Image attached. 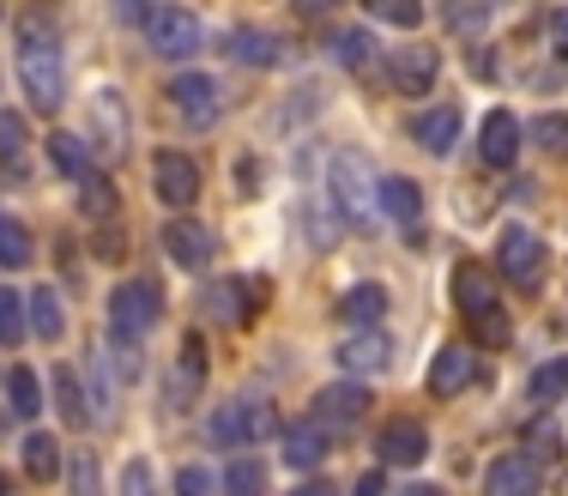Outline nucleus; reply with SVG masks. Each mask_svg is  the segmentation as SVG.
I'll return each instance as SVG.
<instances>
[{"label": "nucleus", "instance_id": "f257e3e1", "mask_svg": "<svg viewBox=\"0 0 568 496\" xmlns=\"http://www.w3.org/2000/svg\"><path fill=\"white\" fill-rule=\"evenodd\" d=\"M327 206L339 212L351 231H369L382 219V176L369 170V158L357 145H339L327 158Z\"/></svg>", "mask_w": 568, "mask_h": 496}, {"label": "nucleus", "instance_id": "f03ea898", "mask_svg": "<svg viewBox=\"0 0 568 496\" xmlns=\"http://www.w3.org/2000/svg\"><path fill=\"white\" fill-rule=\"evenodd\" d=\"M19 79H24V98H31L43 115H55L67 103V61H61L55 37H49L37 19L24 24V37H19Z\"/></svg>", "mask_w": 568, "mask_h": 496}, {"label": "nucleus", "instance_id": "7ed1b4c3", "mask_svg": "<svg viewBox=\"0 0 568 496\" xmlns=\"http://www.w3.org/2000/svg\"><path fill=\"white\" fill-rule=\"evenodd\" d=\"M158 315H164V291H158L152 279H128L121 291H110V333H115V345H133L145 327H158Z\"/></svg>", "mask_w": 568, "mask_h": 496}, {"label": "nucleus", "instance_id": "20e7f679", "mask_svg": "<svg viewBox=\"0 0 568 496\" xmlns=\"http://www.w3.org/2000/svg\"><path fill=\"white\" fill-rule=\"evenodd\" d=\"M206 436L224 442V448H236V442H266V436H278V412H273V399H254V394L230 399V406L212 412Z\"/></svg>", "mask_w": 568, "mask_h": 496}, {"label": "nucleus", "instance_id": "39448f33", "mask_svg": "<svg viewBox=\"0 0 568 496\" xmlns=\"http://www.w3.org/2000/svg\"><path fill=\"white\" fill-rule=\"evenodd\" d=\"M145 43L164 61H187L200 49V19L187 7H152L145 12Z\"/></svg>", "mask_w": 568, "mask_h": 496}, {"label": "nucleus", "instance_id": "423d86ee", "mask_svg": "<svg viewBox=\"0 0 568 496\" xmlns=\"http://www.w3.org/2000/svg\"><path fill=\"white\" fill-rule=\"evenodd\" d=\"M170 103L182 110L187 128H212L224 115V85L212 73H175L170 79Z\"/></svg>", "mask_w": 568, "mask_h": 496}, {"label": "nucleus", "instance_id": "0eeeda50", "mask_svg": "<svg viewBox=\"0 0 568 496\" xmlns=\"http://www.w3.org/2000/svg\"><path fill=\"white\" fill-rule=\"evenodd\" d=\"M91 145H98V158H115L133 145V133H128V98L121 91H98L91 98Z\"/></svg>", "mask_w": 568, "mask_h": 496}, {"label": "nucleus", "instance_id": "6e6552de", "mask_svg": "<svg viewBox=\"0 0 568 496\" xmlns=\"http://www.w3.org/2000/svg\"><path fill=\"white\" fill-rule=\"evenodd\" d=\"M152 188H158V200H164V206H194V200H200L194 158H187V152H158L152 158Z\"/></svg>", "mask_w": 568, "mask_h": 496}, {"label": "nucleus", "instance_id": "1a4fd4ad", "mask_svg": "<svg viewBox=\"0 0 568 496\" xmlns=\"http://www.w3.org/2000/svg\"><path fill=\"white\" fill-rule=\"evenodd\" d=\"M436 73H442L436 49H394V55H387V79H394L399 98H424V91L436 85Z\"/></svg>", "mask_w": 568, "mask_h": 496}, {"label": "nucleus", "instance_id": "9d476101", "mask_svg": "<svg viewBox=\"0 0 568 496\" xmlns=\"http://www.w3.org/2000/svg\"><path fill=\"white\" fill-rule=\"evenodd\" d=\"M387 364H394V340H387L382 327L339 340V370H345V375H382Z\"/></svg>", "mask_w": 568, "mask_h": 496}, {"label": "nucleus", "instance_id": "9b49d317", "mask_svg": "<svg viewBox=\"0 0 568 496\" xmlns=\"http://www.w3.org/2000/svg\"><path fill=\"white\" fill-rule=\"evenodd\" d=\"M496 266H503V279L526 285V279L545 273V243H538L532 231H503V243H496Z\"/></svg>", "mask_w": 568, "mask_h": 496}, {"label": "nucleus", "instance_id": "f8f14e48", "mask_svg": "<svg viewBox=\"0 0 568 496\" xmlns=\"http://www.w3.org/2000/svg\"><path fill=\"white\" fill-rule=\"evenodd\" d=\"M484 496H538V466L526 454H496L484 466Z\"/></svg>", "mask_w": 568, "mask_h": 496}, {"label": "nucleus", "instance_id": "ddd939ff", "mask_svg": "<svg viewBox=\"0 0 568 496\" xmlns=\"http://www.w3.org/2000/svg\"><path fill=\"white\" fill-rule=\"evenodd\" d=\"M363 412H369V387H357V382H333L315 394V424H333V431L357 424Z\"/></svg>", "mask_w": 568, "mask_h": 496}, {"label": "nucleus", "instance_id": "4468645a", "mask_svg": "<svg viewBox=\"0 0 568 496\" xmlns=\"http://www.w3.org/2000/svg\"><path fill=\"white\" fill-rule=\"evenodd\" d=\"M375 454H382V466H424V454H429L424 424H412V418L387 424V431L375 436Z\"/></svg>", "mask_w": 568, "mask_h": 496}, {"label": "nucleus", "instance_id": "2eb2a0df", "mask_svg": "<svg viewBox=\"0 0 568 496\" xmlns=\"http://www.w3.org/2000/svg\"><path fill=\"white\" fill-rule=\"evenodd\" d=\"M459 128H466V122H459V110H454V103H442V110H424L412 122V140L424 145L429 158H448L459 145Z\"/></svg>", "mask_w": 568, "mask_h": 496}, {"label": "nucleus", "instance_id": "dca6fc26", "mask_svg": "<svg viewBox=\"0 0 568 496\" xmlns=\"http://www.w3.org/2000/svg\"><path fill=\"white\" fill-rule=\"evenodd\" d=\"M164 249H170V261H175V266L200 273V266L212 261V231H206V224H194V219H175L170 231H164Z\"/></svg>", "mask_w": 568, "mask_h": 496}, {"label": "nucleus", "instance_id": "f3484780", "mask_svg": "<svg viewBox=\"0 0 568 496\" xmlns=\"http://www.w3.org/2000/svg\"><path fill=\"white\" fill-rule=\"evenodd\" d=\"M478 152H484V164H496V170H508L514 158H520V122H514L508 110H496V115H484V133H478Z\"/></svg>", "mask_w": 568, "mask_h": 496}, {"label": "nucleus", "instance_id": "a211bd4d", "mask_svg": "<svg viewBox=\"0 0 568 496\" xmlns=\"http://www.w3.org/2000/svg\"><path fill=\"white\" fill-rule=\"evenodd\" d=\"M471 375H478L471 345H442V352L429 357V387H436V394H459V387H471Z\"/></svg>", "mask_w": 568, "mask_h": 496}, {"label": "nucleus", "instance_id": "6ab92c4d", "mask_svg": "<svg viewBox=\"0 0 568 496\" xmlns=\"http://www.w3.org/2000/svg\"><path fill=\"white\" fill-rule=\"evenodd\" d=\"M278 37L273 31H254V24H236V31L224 37V55L242 61V67H278Z\"/></svg>", "mask_w": 568, "mask_h": 496}, {"label": "nucleus", "instance_id": "aec40b11", "mask_svg": "<svg viewBox=\"0 0 568 496\" xmlns=\"http://www.w3.org/2000/svg\"><path fill=\"white\" fill-rule=\"evenodd\" d=\"M454 297H459V310L471 315H484V310H496V291H490V273H484L478 261H459L454 266Z\"/></svg>", "mask_w": 568, "mask_h": 496}, {"label": "nucleus", "instance_id": "412c9836", "mask_svg": "<svg viewBox=\"0 0 568 496\" xmlns=\"http://www.w3.org/2000/svg\"><path fill=\"white\" fill-rule=\"evenodd\" d=\"M339 315H345L357 333L382 327V315H387V291H382V285H351L345 297H339Z\"/></svg>", "mask_w": 568, "mask_h": 496}, {"label": "nucleus", "instance_id": "4be33fe9", "mask_svg": "<svg viewBox=\"0 0 568 496\" xmlns=\"http://www.w3.org/2000/svg\"><path fill=\"white\" fill-rule=\"evenodd\" d=\"M284 466H296V473H315L321 454H327V431L321 424H296V431H284Z\"/></svg>", "mask_w": 568, "mask_h": 496}, {"label": "nucleus", "instance_id": "5701e85b", "mask_svg": "<svg viewBox=\"0 0 568 496\" xmlns=\"http://www.w3.org/2000/svg\"><path fill=\"white\" fill-rule=\"evenodd\" d=\"M417 212H424V188L412 176H382V219L417 224Z\"/></svg>", "mask_w": 568, "mask_h": 496}, {"label": "nucleus", "instance_id": "b1692460", "mask_svg": "<svg viewBox=\"0 0 568 496\" xmlns=\"http://www.w3.org/2000/svg\"><path fill=\"white\" fill-rule=\"evenodd\" d=\"M24 315H31V327H37V340H61V333H67V310H61V297H55V291H31V310H24Z\"/></svg>", "mask_w": 568, "mask_h": 496}, {"label": "nucleus", "instance_id": "393cba45", "mask_svg": "<svg viewBox=\"0 0 568 496\" xmlns=\"http://www.w3.org/2000/svg\"><path fill=\"white\" fill-rule=\"evenodd\" d=\"M24 473L37 478V485H49V478L61 473V448H55V436H24Z\"/></svg>", "mask_w": 568, "mask_h": 496}, {"label": "nucleus", "instance_id": "a878e982", "mask_svg": "<svg viewBox=\"0 0 568 496\" xmlns=\"http://www.w3.org/2000/svg\"><path fill=\"white\" fill-rule=\"evenodd\" d=\"M49 158H55V170L73 176V182L91 176V152H85V140H73V133H55V140H49Z\"/></svg>", "mask_w": 568, "mask_h": 496}, {"label": "nucleus", "instance_id": "bb28decb", "mask_svg": "<svg viewBox=\"0 0 568 496\" xmlns=\"http://www.w3.org/2000/svg\"><path fill=\"white\" fill-rule=\"evenodd\" d=\"M7 399H12L19 418H37V412H43V382H37V370H12L7 375Z\"/></svg>", "mask_w": 568, "mask_h": 496}, {"label": "nucleus", "instance_id": "cd10ccee", "mask_svg": "<svg viewBox=\"0 0 568 496\" xmlns=\"http://www.w3.org/2000/svg\"><path fill=\"white\" fill-rule=\"evenodd\" d=\"M0 164H7L12 176H24V122L12 110H0Z\"/></svg>", "mask_w": 568, "mask_h": 496}, {"label": "nucleus", "instance_id": "c85d7f7f", "mask_svg": "<svg viewBox=\"0 0 568 496\" xmlns=\"http://www.w3.org/2000/svg\"><path fill=\"white\" fill-rule=\"evenodd\" d=\"M24 261H31V231L0 212V266H24Z\"/></svg>", "mask_w": 568, "mask_h": 496}, {"label": "nucleus", "instance_id": "c756f323", "mask_svg": "<svg viewBox=\"0 0 568 496\" xmlns=\"http://www.w3.org/2000/svg\"><path fill=\"white\" fill-rule=\"evenodd\" d=\"M224 496H266V466L261 460H236L224 473Z\"/></svg>", "mask_w": 568, "mask_h": 496}, {"label": "nucleus", "instance_id": "7c9ffc66", "mask_svg": "<svg viewBox=\"0 0 568 496\" xmlns=\"http://www.w3.org/2000/svg\"><path fill=\"white\" fill-rule=\"evenodd\" d=\"M471 333H478V345H508V340H514V321H508L503 303H496V310L471 315Z\"/></svg>", "mask_w": 568, "mask_h": 496}, {"label": "nucleus", "instance_id": "2f4dec72", "mask_svg": "<svg viewBox=\"0 0 568 496\" xmlns=\"http://www.w3.org/2000/svg\"><path fill=\"white\" fill-rule=\"evenodd\" d=\"M24 340V303L12 285H0V345H19Z\"/></svg>", "mask_w": 568, "mask_h": 496}, {"label": "nucleus", "instance_id": "473e14b6", "mask_svg": "<svg viewBox=\"0 0 568 496\" xmlns=\"http://www.w3.org/2000/svg\"><path fill=\"white\" fill-rule=\"evenodd\" d=\"M79 188H85V194H79V206H85L91 219H110V212H115V188H110V176H98V170H91V176L79 182Z\"/></svg>", "mask_w": 568, "mask_h": 496}, {"label": "nucleus", "instance_id": "72a5a7b5", "mask_svg": "<svg viewBox=\"0 0 568 496\" xmlns=\"http://www.w3.org/2000/svg\"><path fill=\"white\" fill-rule=\"evenodd\" d=\"M55 399H61V418L67 424H85V394H79V375L55 370Z\"/></svg>", "mask_w": 568, "mask_h": 496}, {"label": "nucleus", "instance_id": "f704fd0d", "mask_svg": "<svg viewBox=\"0 0 568 496\" xmlns=\"http://www.w3.org/2000/svg\"><path fill=\"white\" fill-rule=\"evenodd\" d=\"M562 387H568V364H562V357L538 364V375H532V399H538V406H550V399H557Z\"/></svg>", "mask_w": 568, "mask_h": 496}, {"label": "nucleus", "instance_id": "c9c22d12", "mask_svg": "<svg viewBox=\"0 0 568 496\" xmlns=\"http://www.w3.org/2000/svg\"><path fill=\"white\" fill-rule=\"evenodd\" d=\"M333 61H339V67H363V61H369V31H333Z\"/></svg>", "mask_w": 568, "mask_h": 496}, {"label": "nucleus", "instance_id": "e433bc0d", "mask_svg": "<svg viewBox=\"0 0 568 496\" xmlns=\"http://www.w3.org/2000/svg\"><path fill=\"white\" fill-rule=\"evenodd\" d=\"M526 133H532V145H545V152H557V158L568 152V115H538Z\"/></svg>", "mask_w": 568, "mask_h": 496}, {"label": "nucleus", "instance_id": "4c0bfd02", "mask_svg": "<svg viewBox=\"0 0 568 496\" xmlns=\"http://www.w3.org/2000/svg\"><path fill=\"white\" fill-rule=\"evenodd\" d=\"M375 19L399 24V31H417V24H424V7H417V0H375Z\"/></svg>", "mask_w": 568, "mask_h": 496}, {"label": "nucleus", "instance_id": "58836bf2", "mask_svg": "<svg viewBox=\"0 0 568 496\" xmlns=\"http://www.w3.org/2000/svg\"><path fill=\"white\" fill-rule=\"evenodd\" d=\"M67 478H73V496H98V460H91V454H73V460H67Z\"/></svg>", "mask_w": 568, "mask_h": 496}, {"label": "nucleus", "instance_id": "ea45409f", "mask_svg": "<svg viewBox=\"0 0 568 496\" xmlns=\"http://www.w3.org/2000/svg\"><path fill=\"white\" fill-rule=\"evenodd\" d=\"M448 24H454V31H484V24H490V7H484V0H478V7H471V0H466V7H448Z\"/></svg>", "mask_w": 568, "mask_h": 496}, {"label": "nucleus", "instance_id": "a19ab883", "mask_svg": "<svg viewBox=\"0 0 568 496\" xmlns=\"http://www.w3.org/2000/svg\"><path fill=\"white\" fill-rule=\"evenodd\" d=\"M206 490H212V473H206V466L187 460L182 473H175V496H206Z\"/></svg>", "mask_w": 568, "mask_h": 496}, {"label": "nucleus", "instance_id": "79ce46f5", "mask_svg": "<svg viewBox=\"0 0 568 496\" xmlns=\"http://www.w3.org/2000/svg\"><path fill=\"white\" fill-rule=\"evenodd\" d=\"M121 496H152V466L133 460V466H128V478H121Z\"/></svg>", "mask_w": 568, "mask_h": 496}, {"label": "nucleus", "instance_id": "37998d69", "mask_svg": "<svg viewBox=\"0 0 568 496\" xmlns=\"http://www.w3.org/2000/svg\"><path fill=\"white\" fill-rule=\"evenodd\" d=\"M550 55H557V61H568V7H557V12H550Z\"/></svg>", "mask_w": 568, "mask_h": 496}, {"label": "nucleus", "instance_id": "c03bdc74", "mask_svg": "<svg viewBox=\"0 0 568 496\" xmlns=\"http://www.w3.org/2000/svg\"><path fill=\"white\" fill-rule=\"evenodd\" d=\"M230 291H236V285H212V297H206V303H212V315H224V321H230V315H242V297H230Z\"/></svg>", "mask_w": 568, "mask_h": 496}, {"label": "nucleus", "instance_id": "a18cd8bd", "mask_svg": "<svg viewBox=\"0 0 568 496\" xmlns=\"http://www.w3.org/2000/svg\"><path fill=\"white\" fill-rule=\"evenodd\" d=\"M357 496H387V485H382V473H369V478H357Z\"/></svg>", "mask_w": 568, "mask_h": 496}, {"label": "nucleus", "instance_id": "49530a36", "mask_svg": "<svg viewBox=\"0 0 568 496\" xmlns=\"http://www.w3.org/2000/svg\"><path fill=\"white\" fill-rule=\"evenodd\" d=\"M291 496H333V485H296Z\"/></svg>", "mask_w": 568, "mask_h": 496}, {"label": "nucleus", "instance_id": "de8ad7c7", "mask_svg": "<svg viewBox=\"0 0 568 496\" xmlns=\"http://www.w3.org/2000/svg\"><path fill=\"white\" fill-rule=\"evenodd\" d=\"M405 496H448V490H436V485H412Z\"/></svg>", "mask_w": 568, "mask_h": 496}, {"label": "nucleus", "instance_id": "09e8293b", "mask_svg": "<svg viewBox=\"0 0 568 496\" xmlns=\"http://www.w3.org/2000/svg\"><path fill=\"white\" fill-rule=\"evenodd\" d=\"M0 496H7V478H0Z\"/></svg>", "mask_w": 568, "mask_h": 496}]
</instances>
